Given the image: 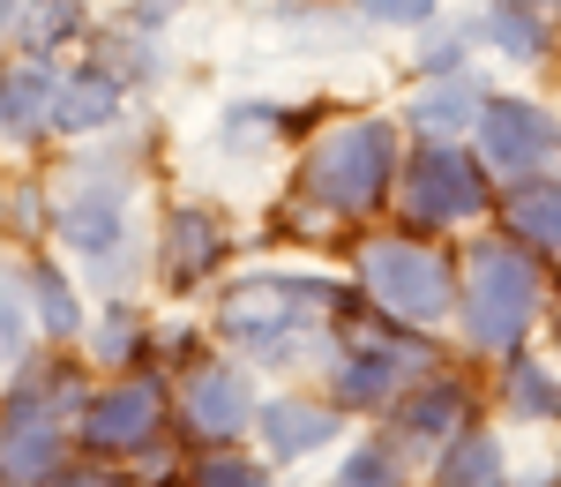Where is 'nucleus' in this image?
I'll return each mask as SVG.
<instances>
[{
	"instance_id": "obj_1",
	"label": "nucleus",
	"mask_w": 561,
	"mask_h": 487,
	"mask_svg": "<svg viewBox=\"0 0 561 487\" xmlns=\"http://www.w3.org/2000/svg\"><path fill=\"white\" fill-rule=\"evenodd\" d=\"M389 173H397V128L389 121H345V128H330L314 143V158H307V188L322 195V203H337V211H367V203H382Z\"/></svg>"
},
{
	"instance_id": "obj_2",
	"label": "nucleus",
	"mask_w": 561,
	"mask_h": 487,
	"mask_svg": "<svg viewBox=\"0 0 561 487\" xmlns=\"http://www.w3.org/2000/svg\"><path fill=\"white\" fill-rule=\"evenodd\" d=\"M479 150H486V173L524 180L561 150V121L531 98H486L479 105Z\"/></svg>"
},
{
	"instance_id": "obj_3",
	"label": "nucleus",
	"mask_w": 561,
	"mask_h": 487,
	"mask_svg": "<svg viewBox=\"0 0 561 487\" xmlns=\"http://www.w3.org/2000/svg\"><path fill=\"white\" fill-rule=\"evenodd\" d=\"M404 195H412L420 218L457 225V218H472L479 203H486V180H479V166H465L449 143H427V150L412 158V188H404Z\"/></svg>"
},
{
	"instance_id": "obj_4",
	"label": "nucleus",
	"mask_w": 561,
	"mask_h": 487,
	"mask_svg": "<svg viewBox=\"0 0 561 487\" xmlns=\"http://www.w3.org/2000/svg\"><path fill=\"white\" fill-rule=\"evenodd\" d=\"M121 98H128V83H121L105 60H83V68H68L60 90H53V128H68V135L113 128V121H121Z\"/></svg>"
},
{
	"instance_id": "obj_5",
	"label": "nucleus",
	"mask_w": 561,
	"mask_h": 487,
	"mask_svg": "<svg viewBox=\"0 0 561 487\" xmlns=\"http://www.w3.org/2000/svg\"><path fill=\"white\" fill-rule=\"evenodd\" d=\"M367 270H375V293H382L397 315H442L449 308V278H442V263L420 256V248H382Z\"/></svg>"
},
{
	"instance_id": "obj_6",
	"label": "nucleus",
	"mask_w": 561,
	"mask_h": 487,
	"mask_svg": "<svg viewBox=\"0 0 561 487\" xmlns=\"http://www.w3.org/2000/svg\"><path fill=\"white\" fill-rule=\"evenodd\" d=\"M479 38L494 45L502 60H517V68H539L554 53V8L547 0H486Z\"/></svg>"
},
{
	"instance_id": "obj_7",
	"label": "nucleus",
	"mask_w": 561,
	"mask_h": 487,
	"mask_svg": "<svg viewBox=\"0 0 561 487\" xmlns=\"http://www.w3.org/2000/svg\"><path fill=\"white\" fill-rule=\"evenodd\" d=\"M479 105H486V98H479L472 76H434V83L412 98V113H404V121L427 135V143H457V135L479 128Z\"/></svg>"
},
{
	"instance_id": "obj_8",
	"label": "nucleus",
	"mask_w": 561,
	"mask_h": 487,
	"mask_svg": "<svg viewBox=\"0 0 561 487\" xmlns=\"http://www.w3.org/2000/svg\"><path fill=\"white\" fill-rule=\"evenodd\" d=\"M479 301H486V322H479V338L494 346V338H510L531 308V270L517 256H479Z\"/></svg>"
},
{
	"instance_id": "obj_9",
	"label": "nucleus",
	"mask_w": 561,
	"mask_h": 487,
	"mask_svg": "<svg viewBox=\"0 0 561 487\" xmlns=\"http://www.w3.org/2000/svg\"><path fill=\"white\" fill-rule=\"evenodd\" d=\"M53 90H60V68H45L38 53H23L8 76H0V121L15 135H31L53 121Z\"/></svg>"
},
{
	"instance_id": "obj_10",
	"label": "nucleus",
	"mask_w": 561,
	"mask_h": 487,
	"mask_svg": "<svg viewBox=\"0 0 561 487\" xmlns=\"http://www.w3.org/2000/svg\"><path fill=\"white\" fill-rule=\"evenodd\" d=\"M90 31V0H23L15 8V45L53 60L60 45H76Z\"/></svg>"
},
{
	"instance_id": "obj_11",
	"label": "nucleus",
	"mask_w": 561,
	"mask_h": 487,
	"mask_svg": "<svg viewBox=\"0 0 561 487\" xmlns=\"http://www.w3.org/2000/svg\"><path fill=\"white\" fill-rule=\"evenodd\" d=\"M150 412H158L150 390H113V398L98 405V420H90V443H142L150 435Z\"/></svg>"
},
{
	"instance_id": "obj_12",
	"label": "nucleus",
	"mask_w": 561,
	"mask_h": 487,
	"mask_svg": "<svg viewBox=\"0 0 561 487\" xmlns=\"http://www.w3.org/2000/svg\"><path fill=\"white\" fill-rule=\"evenodd\" d=\"M0 473L8 480L53 473V428H45V412H31V428H0Z\"/></svg>"
},
{
	"instance_id": "obj_13",
	"label": "nucleus",
	"mask_w": 561,
	"mask_h": 487,
	"mask_svg": "<svg viewBox=\"0 0 561 487\" xmlns=\"http://www.w3.org/2000/svg\"><path fill=\"white\" fill-rule=\"evenodd\" d=\"M203 405L217 412L210 435H232V428L248 420V390H240V375H225V367H217V375H203V383H195V412H203Z\"/></svg>"
},
{
	"instance_id": "obj_14",
	"label": "nucleus",
	"mask_w": 561,
	"mask_h": 487,
	"mask_svg": "<svg viewBox=\"0 0 561 487\" xmlns=\"http://www.w3.org/2000/svg\"><path fill=\"white\" fill-rule=\"evenodd\" d=\"M359 15H367L375 31H434L442 0H359Z\"/></svg>"
},
{
	"instance_id": "obj_15",
	"label": "nucleus",
	"mask_w": 561,
	"mask_h": 487,
	"mask_svg": "<svg viewBox=\"0 0 561 487\" xmlns=\"http://www.w3.org/2000/svg\"><path fill=\"white\" fill-rule=\"evenodd\" d=\"M465 60H472V31H449V38H427L420 45V76H465Z\"/></svg>"
},
{
	"instance_id": "obj_16",
	"label": "nucleus",
	"mask_w": 561,
	"mask_h": 487,
	"mask_svg": "<svg viewBox=\"0 0 561 487\" xmlns=\"http://www.w3.org/2000/svg\"><path fill=\"white\" fill-rule=\"evenodd\" d=\"M203 480H210V487H262V473H255V465H232V457H217Z\"/></svg>"
},
{
	"instance_id": "obj_17",
	"label": "nucleus",
	"mask_w": 561,
	"mask_h": 487,
	"mask_svg": "<svg viewBox=\"0 0 561 487\" xmlns=\"http://www.w3.org/2000/svg\"><path fill=\"white\" fill-rule=\"evenodd\" d=\"M15 322H23V315H15V301H0V353L15 346Z\"/></svg>"
},
{
	"instance_id": "obj_18",
	"label": "nucleus",
	"mask_w": 561,
	"mask_h": 487,
	"mask_svg": "<svg viewBox=\"0 0 561 487\" xmlns=\"http://www.w3.org/2000/svg\"><path fill=\"white\" fill-rule=\"evenodd\" d=\"M15 8H23V0H0V38H15Z\"/></svg>"
},
{
	"instance_id": "obj_19",
	"label": "nucleus",
	"mask_w": 561,
	"mask_h": 487,
	"mask_svg": "<svg viewBox=\"0 0 561 487\" xmlns=\"http://www.w3.org/2000/svg\"><path fill=\"white\" fill-rule=\"evenodd\" d=\"M547 8H554V31H561V0H547Z\"/></svg>"
}]
</instances>
